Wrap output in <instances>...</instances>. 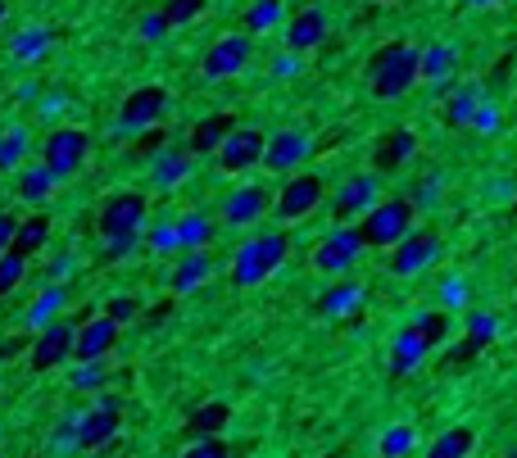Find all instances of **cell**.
I'll use <instances>...</instances> for the list:
<instances>
[{
  "label": "cell",
  "instance_id": "38",
  "mask_svg": "<svg viewBox=\"0 0 517 458\" xmlns=\"http://www.w3.org/2000/svg\"><path fill=\"white\" fill-rule=\"evenodd\" d=\"M182 458H232V449L223 445V436H200Z\"/></svg>",
  "mask_w": 517,
  "mask_h": 458
},
{
  "label": "cell",
  "instance_id": "25",
  "mask_svg": "<svg viewBox=\"0 0 517 458\" xmlns=\"http://www.w3.org/2000/svg\"><path fill=\"white\" fill-rule=\"evenodd\" d=\"M232 422V409H227L223 400H214V404H200L196 413H191V422H186V431L191 436H223V427Z\"/></svg>",
  "mask_w": 517,
  "mask_h": 458
},
{
  "label": "cell",
  "instance_id": "36",
  "mask_svg": "<svg viewBox=\"0 0 517 458\" xmlns=\"http://www.w3.org/2000/svg\"><path fill=\"white\" fill-rule=\"evenodd\" d=\"M205 5H209V0H164V19L173 23V28H182V23L200 19V14H205Z\"/></svg>",
  "mask_w": 517,
  "mask_h": 458
},
{
  "label": "cell",
  "instance_id": "32",
  "mask_svg": "<svg viewBox=\"0 0 517 458\" xmlns=\"http://www.w3.org/2000/svg\"><path fill=\"white\" fill-rule=\"evenodd\" d=\"M359 300H363V291H359V286H354V282H341V286H336V291H327V295H322V304H318V309H322V313H350Z\"/></svg>",
  "mask_w": 517,
  "mask_h": 458
},
{
  "label": "cell",
  "instance_id": "41",
  "mask_svg": "<svg viewBox=\"0 0 517 458\" xmlns=\"http://www.w3.org/2000/svg\"><path fill=\"white\" fill-rule=\"evenodd\" d=\"M168 28H173V23L164 19V10H155V14H146V19H141V37H146V41H159Z\"/></svg>",
  "mask_w": 517,
  "mask_h": 458
},
{
  "label": "cell",
  "instance_id": "35",
  "mask_svg": "<svg viewBox=\"0 0 517 458\" xmlns=\"http://www.w3.org/2000/svg\"><path fill=\"white\" fill-rule=\"evenodd\" d=\"M477 118V91H459V96L449 100V109H445V123L449 127H463V123H472Z\"/></svg>",
  "mask_w": 517,
  "mask_h": 458
},
{
  "label": "cell",
  "instance_id": "5",
  "mask_svg": "<svg viewBox=\"0 0 517 458\" xmlns=\"http://www.w3.org/2000/svg\"><path fill=\"white\" fill-rule=\"evenodd\" d=\"M168 114V91L164 87H137L127 91L123 109H118V137H141L150 127H159V118Z\"/></svg>",
  "mask_w": 517,
  "mask_h": 458
},
{
  "label": "cell",
  "instance_id": "6",
  "mask_svg": "<svg viewBox=\"0 0 517 458\" xmlns=\"http://www.w3.org/2000/svg\"><path fill=\"white\" fill-rule=\"evenodd\" d=\"M359 254H363V236H359V223H336V232L322 236V245L313 250V268L327 277H341L350 273L354 264H359Z\"/></svg>",
  "mask_w": 517,
  "mask_h": 458
},
{
  "label": "cell",
  "instance_id": "20",
  "mask_svg": "<svg viewBox=\"0 0 517 458\" xmlns=\"http://www.w3.org/2000/svg\"><path fill=\"white\" fill-rule=\"evenodd\" d=\"M327 41V14L322 10H300L291 23H286V46L300 55V50H313Z\"/></svg>",
  "mask_w": 517,
  "mask_h": 458
},
{
  "label": "cell",
  "instance_id": "39",
  "mask_svg": "<svg viewBox=\"0 0 517 458\" xmlns=\"http://www.w3.org/2000/svg\"><path fill=\"white\" fill-rule=\"evenodd\" d=\"M137 236L141 232H123V236H109V245H105V264H118V259H127V254L137 250Z\"/></svg>",
  "mask_w": 517,
  "mask_h": 458
},
{
  "label": "cell",
  "instance_id": "13",
  "mask_svg": "<svg viewBox=\"0 0 517 458\" xmlns=\"http://www.w3.org/2000/svg\"><path fill=\"white\" fill-rule=\"evenodd\" d=\"M118 345V322L109 313L100 318H82L78 322V341H73V359L91 363V359H109V350Z\"/></svg>",
  "mask_w": 517,
  "mask_h": 458
},
{
  "label": "cell",
  "instance_id": "14",
  "mask_svg": "<svg viewBox=\"0 0 517 458\" xmlns=\"http://www.w3.org/2000/svg\"><path fill=\"white\" fill-rule=\"evenodd\" d=\"M440 259V236L436 232H409L400 245L391 250V268L400 277H413L422 268H431Z\"/></svg>",
  "mask_w": 517,
  "mask_h": 458
},
{
  "label": "cell",
  "instance_id": "26",
  "mask_svg": "<svg viewBox=\"0 0 517 458\" xmlns=\"http://www.w3.org/2000/svg\"><path fill=\"white\" fill-rule=\"evenodd\" d=\"M472 445H477L472 427H449L445 436H436V445L427 449V458H468Z\"/></svg>",
  "mask_w": 517,
  "mask_h": 458
},
{
  "label": "cell",
  "instance_id": "34",
  "mask_svg": "<svg viewBox=\"0 0 517 458\" xmlns=\"http://www.w3.org/2000/svg\"><path fill=\"white\" fill-rule=\"evenodd\" d=\"M413 332L427 341V350H436V345L449 336V313H422V318L413 322Z\"/></svg>",
  "mask_w": 517,
  "mask_h": 458
},
{
  "label": "cell",
  "instance_id": "46",
  "mask_svg": "<svg viewBox=\"0 0 517 458\" xmlns=\"http://www.w3.org/2000/svg\"><path fill=\"white\" fill-rule=\"evenodd\" d=\"M5 14H10V5H5V0H0V23H5Z\"/></svg>",
  "mask_w": 517,
  "mask_h": 458
},
{
  "label": "cell",
  "instance_id": "18",
  "mask_svg": "<svg viewBox=\"0 0 517 458\" xmlns=\"http://www.w3.org/2000/svg\"><path fill=\"white\" fill-rule=\"evenodd\" d=\"M209 273H214V254L209 250H186L182 259H177L168 286H173L177 295H191V291H200V286L209 282Z\"/></svg>",
  "mask_w": 517,
  "mask_h": 458
},
{
  "label": "cell",
  "instance_id": "10",
  "mask_svg": "<svg viewBox=\"0 0 517 458\" xmlns=\"http://www.w3.org/2000/svg\"><path fill=\"white\" fill-rule=\"evenodd\" d=\"M377 173H359V177H345L341 191L332 195V218L336 223H359L372 205H377Z\"/></svg>",
  "mask_w": 517,
  "mask_h": 458
},
{
  "label": "cell",
  "instance_id": "24",
  "mask_svg": "<svg viewBox=\"0 0 517 458\" xmlns=\"http://www.w3.org/2000/svg\"><path fill=\"white\" fill-rule=\"evenodd\" d=\"M46 241H50V218L46 214H32V218H23V223L14 227V250H19L23 259H32L37 250H46Z\"/></svg>",
  "mask_w": 517,
  "mask_h": 458
},
{
  "label": "cell",
  "instance_id": "42",
  "mask_svg": "<svg viewBox=\"0 0 517 458\" xmlns=\"http://www.w3.org/2000/svg\"><path fill=\"white\" fill-rule=\"evenodd\" d=\"M159 146H164V127H150L146 137H137V146H132V155H159Z\"/></svg>",
  "mask_w": 517,
  "mask_h": 458
},
{
  "label": "cell",
  "instance_id": "2",
  "mask_svg": "<svg viewBox=\"0 0 517 458\" xmlns=\"http://www.w3.org/2000/svg\"><path fill=\"white\" fill-rule=\"evenodd\" d=\"M413 232V200H377L368 214L359 218V236L363 245H377V250H395L404 236Z\"/></svg>",
  "mask_w": 517,
  "mask_h": 458
},
{
  "label": "cell",
  "instance_id": "27",
  "mask_svg": "<svg viewBox=\"0 0 517 458\" xmlns=\"http://www.w3.org/2000/svg\"><path fill=\"white\" fill-rule=\"evenodd\" d=\"M277 23H282V0H254L250 10H245V28H250V37L254 32L277 28Z\"/></svg>",
  "mask_w": 517,
  "mask_h": 458
},
{
  "label": "cell",
  "instance_id": "17",
  "mask_svg": "<svg viewBox=\"0 0 517 458\" xmlns=\"http://www.w3.org/2000/svg\"><path fill=\"white\" fill-rule=\"evenodd\" d=\"M413 150H418V137H413L409 127H391V132L372 146V168H377V173H395V168H404L413 159Z\"/></svg>",
  "mask_w": 517,
  "mask_h": 458
},
{
  "label": "cell",
  "instance_id": "23",
  "mask_svg": "<svg viewBox=\"0 0 517 458\" xmlns=\"http://www.w3.org/2000/svg\"><path fill=\"white\" fill-rule=\"evenodd\" d=\"M173 227H177V250H205V245L214 241V223H209L205 214H196V209L182 214Z\"/></svg>",
  "mask_w": 517,
  "mask_h": 458
},
{
  "label": "cell",
  "instance_id": "33",
  "mask_svg": "<svg viewBox=\"0 0 517 458\" xmlns=\"http://www.w3.org/2000/svg\"><path fill=\"white\" fill-rule=\"evenodd\" d=\"M23 273H28V259H23L19 250H5V254H0V295H10L14 286L23 282Z\"/></svg>",
  "mask_w": 517,
  "mask_h": 458
},
{
  "label": "cell",
  "instance_id": "12",
  "mask_svg": "<svg viewBox=\"0 0 517 458\" xmlns=\"http://www.w3.org/2000/svg\"><path fill=\"white\" fill-rule=\"evenodd\" d=\"M250 55H254L250 32H232V37L214 41V50L205 55V78H209V82L236 78V73H241L245 64H250Z\"/></svg>",
  "mask_w": 517,
  "mask_h": 458
},
{
  "label": "cell",
  "instance_id": "40",
  "mask_svg": "<svg viewBox=\"0 0 517 458\" xmlns=\"http://www.w3.org/2000/svg\"><path fill=\"white\" fill-rule=\"evenodd\" d=\"M105 313L118 322V327H123V322H132V318L141 313V304L132 300V295H118V300H109V304H105Z\"/></svg>",
  "mask_w": 517,
  "mask_h": 458
},
{
  "label": "cell",
  "instance_id": "29",
  "mask_svg": "<svg viewBox=\"0 0 517 458\" xmlns=\"http://www.w3.org/2000/svg\"><path fill=\"white\" fill-rule=\"evenodd\" d=\"M422 354H427V341H422V336L409 327V332H404L400 341H395V363H391V368H395V372H409L413 363L422 359Z\"/></svg>",
  "mask_w": 517,
  "mask_h": 458
},
{
  "label": "cell",
  "instance_id": "16",
  "mask_svg": "<svg viewBox=\"0 0 517 458\" xmlns=\"http://www.w3.org/2000/svg\"><path fill=\"white\" fill-rule=\"evenodd\" d=\"M118 409H123V404H118V395L100 400L96 409H91L87 418L78 422V445L82 449H105L109 440L118 436Z\"/></svg>",
  "mask_w": 517,
  "mask_h": 458
},
{
  "label": "cell",
  "instance_id": "15",
  "mask_svg": "<svg viewBox=\"0 0 517 458\" xmlns=\"http://www.w3.org/2000/svg\"><path fill=\"white\" fill-rule=\"evenodd\" d=\"M309 155H313L309 132H300V127H286V132L268 137L264 164L273 168V173H291V168H304V159H309Z\"/></svg>",
  "mask_w": 517,
  "mask_h": 458
},
{
  "label": "cell",
  "instance_id": "30",
  "mask_svg": "<svg viewBox=\"0 0 517 458\" xmlns=\"http://www.w3.org/2000/svg\"><path fill=\"white\" fill-rule=\"evenodd\" d=\"M50 41H55V32H50V28H28V32L14 37V55H19V59H41Z\"/></svg>",
  "mask_w": 517,
  "mask_h": 458
},
{
  "label": "cell",
  "instance_id": "9",
  "mask_svg": "<svg viewBox=\"0 0 517 458\" xmlns=\"http://www.w3.org/2000/svg\"><path fill=\"white\" fill-rule=\"evenodd\" d=\"M264 150H268V137L259 132V127L236 123L232 132H227V141L218 146V164H223V173H245V168L264 164Z\"/></svg>",
  "mask_w": 517,
  "mask_h": 458
},
{
  "label": "cell",
  "instance_id": "28",
  "mask_svg": "<svg viewBox=\"0 0 517 458\" xmlns=\"http://www.w3.org/2000/svg\"><path fill=\"white\" fill-rule=\"evenodd\" d=\"M55 182H59V177L50 173L46 164H41V168H28V173H23L19 191H23V200H32V205H41V200H46V195L55 191Z\"/></svg>",
  "mask_w": 517,
  "mask_h": 458
},
{
  "label": "cell",
  "instance_id": "8",
  "mask_svg": "<svg viewBox=\"0 0 517 458\" xmlns=\"http://www.w3.org/2000/svg\"><path fill=\"white\" fill-rule=\"evenodd\" d=\"M318 205H322V177L318 173H291L273 200V214L282 218V223H300V218H309Z\"/></svg>",
  "mask_w": 517,
  "mask_h": 458
},
{
  "label": "cell",
  "instance_id": "19",
  "mask_svg": "<svg viewBox=\"0 0 517 458\" xmlns=\"http://www.w3.org/2000/svg\"><path fill=\"white\" fill-rule=\"evenodd\" d=\"M264 209H268L264 186H236V191L227 195L223 218H227V227H250L254 218H264Z\"/></svg>",
  "mask_w": 517,
  "mask_h": 458
},
{
  "label": "cell",
  "instance_id": "21",
  "mask_svg": "<svg viewBox=\"0 0 517 458\" xmlns=\"http://www.w3.org/2000/svg\"><path fill=\"white\" fill-rule=\"evenodd\" d=\"M236 127V114H209L196 123V132H191V141H186V150L191 155H218V146L227 141V132Z\"/></svg>",
  "mask_w": 517,
  "mask_h": 458
},
{
  "label": "cell",
  "instance_id": "7",
  "mask_svg": "<svg viewBox=\"0 0 517 458\" xmlns=\"http://www.w3.org/2000/svg\"><path fill=\"white\" fill-rule=\"evenodd\" d=\"M150 218V200L141 191H114L105 195V205H100V236H123V232H141Z\"/></svg>",
  "mask_w": 517,
  "mask_h": 458
},
{
  "label": "cell",
  "instance_id": "37",
  "mask_svg": "<svg viewBox=\"0 0 517 458\" xmlns=\"http://www.w3.org/2000/svg\"><path fill=\"white\" fill-rule=\"evenodd\" d=\"M449 46H431V50H422V78H445L449 73Z\"/></svg>",
  "mask_w": 517,
  "mask_h": 458
},
{
  "label": "cell",
  "instance_id": "44",
  "mask_svg": "<svg viewBox=\"0 0 517 458\" xmlns=\"http://www.w3.org/2000/svg\"><path fill=\"white\" fill-rule=\"evenodd\" d=\"M14 227H19V223H14L10 214H0V254L14 250Z\"/></svg>",
  "mask_w": 517,
  "mask_h": 458
},
{
  "label": "cell",
  "instance_id": "22",
  "mask_svg": "<svg viewBox=\"0 0 517 458\" xmlns=\"http://www.w3.org/2000/svg\"><path fill=\"white\" fill-rule=\"evenodd\" d=\"M186 173H191V150H159L155 155V168H150V177H155V186H177L186 182Z\"/></svg>",
  "mask_w": 517,
  "mask_h": 458
},
{
  "label": "cell",
  "instance_id": "4",
  "mask_svg": "<svg viewBox=\"0 0 517 458\" xmlns=\"http://www.w3.org/2000/svg\"><path fill=\"white\" fill-rule=\"evenodd\" d=\"M87 155H91V137L82 132V127H55L46 137V146H41V164L50 168V173L64 182V177H73L82 164H87Z\"/></svg>",
  "mask_w": 517,
  "mask_h": 458
},
{
  "label": "cell",
  "instance_id": "43",
  "mask_svg": "<svg viewBox=\"0 0 517 458\" xmlns=\"http://www.w3.org/2000/svg\"><path fill=\"white\" fill-rule=\"evenodd\" d=\"M105 377V359H91V363H82V372H78V390H96V381Z\"/></svg>",
  "mask_w": 517,
  "mask_h": 458
},
{
  "label": "cell",
  "instance_id": "11",
  "mask_svg": "<svg viewBox=\"0 0 517 458\" xmlns=\"http://www.w3.org/2000/svg\"><path fill=\"white\" fill-rule=\"evenodd\" d=\"M73 341H78V327H73V322H50L46 332L32 341V354H28L32 372H50V368H59V363H69Z\"/></svg>",
  "mask_w": 517,
  "mask_h": 458
},
{
  "label": "cell",
  "instance_id": "3",
  "mask_svg": "<svg viewBox=\"0 0 517 458\" xmlns=\"http://www.w3.org/2000/svg\"><path fill=\"white\" fill-rule=\"evenodd\" d=\"M286 259V236L282 232H264L254 236V241H245L241 250H236L232 259V282L236 286H259L268 273H277Z\"/></svg>",
  "mask_w": 517,
  "mask_h": 458
},
{
  "label": "cell",
  "instance_id": "45",
  "mask_svg": "<svg viewBox=\"0 0 517 458\" xmlns=\"http://www.w3.org/2000/svg\"><path fill=\"white\" fill-rule=\"evenodd\" d=\"M400 449H409V431H391L386 436V454H400Z\"/></svg>",
  "mask_w": 517,
  "mask_h": 458
},
{
  "label": "cell",
  "instance_id": "1",
  "mask_svg": "<svg viewBox=\"0 0 517 458\" xmlns=\"http://www.w3.org/2000/svg\"><path fill=\"white\" fill-rule=\"evenodd\" d=\"M422 78V50H413L409 41H386V46L372 55V96L377 100H400L413 82Z\"/></svg>",
  "mask_w": 517,
  "mask_h": 458
},
{
  "label": "cell",
  "instance_id": "31",
  "mask_svg": "<svg viewBox=\"0 0 517 458\" xmlns=\"http://www.w3.org/2000/svg\"><path fill=\"white\" fill-rule=\"evenodd\" d=\"M23 150H28V127H10V132H0V173L19 164Z\"/></svg>",
  "mask_w": 517,
  "mask_h": 458
}]
</instances>
